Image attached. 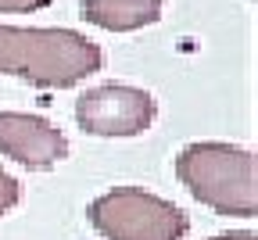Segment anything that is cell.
<instances>
[{"label":"cell","instance_id":"cell-4","mask_svg":"<svg viewBox=\"0 0 258 240\" xmlns=\"http://www.w3.org/2000/svg\"><path fill=\"white\" fill-rule=\"evenodd\" d=\"M154 115H158L154 97L125 83L93 86L76 100V122L90 136H140L151 129Z\"/></svg>","mask_w":258,"mask_h":240},{"label":"cell","instance_id":"cell-8","mask_svg":"<svg viewBox=\"0 0 258 240\" xmlns=\"http://www.w3.org/2000/svg\"><path fill=\"white\" fill-rule=\"evenodd\" d=\"M50 0H0V11H43Z\"/></svg>","mask_w":258,"mask_h":240},{"label":"cell","instance_id":"cell-7","mask_svg":"<svg viewBox=\"0 0 258 240\" xmlns=\"http://www.w3.org/2000/svg\"><path fill=\"white\" fill-rule=\"evenodd\" d=\"M18 197H22L18 179H15V176H8L4 168H0V215H4V212H11L15 204H18Z\"/></svg>","mask_w":258,"mask_h":240},{"label":"cell","instance_id":"cell-5","mask_svg":"<svg viewBox=\"0 0 258 240\" xmlns=\"http://www.w3.org/2000/svg\"><path fill=\"white\" fill-rule=\"evenodd\" d=\"M0 154L40 172V168H54L57 161L69 158V140L43 115L0 111Z\"/></svg>","mask_w":258,"mask_h":240},{"label":"cell","instance_id":"cell-9","mask_svg":"<svg viewBox=\"0 0 258 240\" xmlns=\"http://www.w3.org/2000/svg\"><path fill=\"white\" fill-rule=\"evenodd\" d=\"M212 240H258L251 229H233V233H219V236H212Z\"/></svg>","mask_w":258,"mask_h":240},{"label":"cell","instance_id":"cell-6","mask_svg":"<svg viewBox=\"0 0 258 240\" xmlns=\"http://www.w3.org/2000/svg\"><path fill=\"white\" fill-rule=\"evenodd\" d=\"M83 18L108 32H137L161 18V0H83Z\"/></svg>","mask_w":258,"mask_h":240},{"label":"cell","instance_id":"cell-2","mask_svg":"<svg viewBox=\"0 0 258 240\" xmlns=\"http://www.w3.org/2000/svg\"><path fill=\"white\" fill-rule=\"evenodd\" d=\"M176 176L194 201L208 204L219 215L251 219L258 212L254 154L237 144H219V140L186 144L176 158Z\"/></svg>","mask_w":258,"mask_h":240},{"label":"cell","instance_id":"cell-3","mask_svg":"<svg viewBox=\"0 0 258 240\" xmlns=\"http://www.w3.org/2000/svg\"><path fill=\"white\" fill-rule=\"evenodd\" d=\"M97 233L108 240H183L190 219L179 204L140 187H115L86 208Z\"/></svg>","mask_w":258,"mask_h":240},{"label":"cell","instance_id":"cell-1","mask_svg":"<svg viewBox=\"0 0 258 240\" xmlns=\"http://www.w3.org/2000/svg\"><path fill=\"white\" fill-rule=\"evenodd\" d=\"M101 47L76 29L0 25V76H18L43 90H69L101 72Z\"/></svg>","mask_w":258,"mask_h":240}]
</instances>
